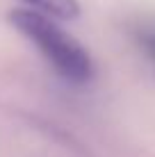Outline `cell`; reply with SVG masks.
<instances>
[{"label": "cell", "mask_w": 155, "mask_h": 157, "mask_svg": "<svg viewBox=\"0 0 155 157\" xmlns=\"http://www.w3.org/2000/svg\"><path fill=\"white\" fill-rule=\"evenodd\" d=\"M28 2L37 5L39 9L57 16V18H64V21H71L80 16V2L78 0H28Z\"/></svg>", "instance_id": "2"}, {"label": "cell", "mask_w": 155, "mask_h": 157, "mask_svg": "<svg viewBox=\"0 0 155 157\" xmlns=\"http://www.w3.org/2000/svg\"><path fill=\"white\" fill-rule=\"evenodd\" d=\"M9 23L18 32L39 46V50L46 55V59L71 82H87L94 73V64L89 52L80 43L66 34L55 21L34 9H12Z\"/></svg>", "instance_id": "1"}, {"label": "cell", "mask_w": 155, "mask_h": 157, "mask_svg": "<svg viewBox=\"0 0 155 157\" xmlns=\"http://www.w3.org/2000/svg\"><path fill=\"white\" fill-rule=\"evenodd\" d=\"M135 39L139 48L146 52V57L155 64V23H141L135 32Z\"/></svg>", "instance_id": "3"}]
</instances>
